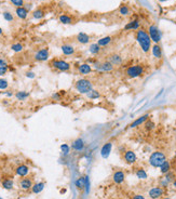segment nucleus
Wrapping results in <instances>:
<instances>
[{
    "instance_id": "49530a36",
    "label": "nucleus",
    "mask_w": 176,
    "mask_h": 199,
    "mask_svg": "<svg viewBox=\"0 0 176 199\" xmlns=\"http://www.w3.org/2000/svg\"><path fill=\"white\" fill-rule=\"evenodd\" d=\"M25 76H26L27 78H29V79H34V78L36 77L35 73H34V72H30V70H29V72L26 73V74H25Z\"/></svg>"
},
{
    "instance_id": "c756f323",
    "label": "nucleus",
    "mask_w": 176,
    "mask_h": 199,
    "mask_svg": "<svg viewBox=\"0 0 176 199\" xmlns=\"http://www.w3.org/2000/svg\"><path fill=\"white\" fill-rule=\"evenodd\" d=\"M101 49L102 47H99L98 43H91L89 46V52L91 53L92 55H97L99 52H101Z\"/></svg>"
},
{
    "instance_id": "20e7f679",
    "label": "nucleus",
    "mask_w": 176,
    "mask_h": 199,
    "mask_svg": "<svg viewBox=\"0 0 176 199\" xmlns=\"http://www.w3.org/2000/svg\"><path fill=\"white\" fill-rule=\"evenodd\" d=\"M125 75L130 79H135V78L141 77L143 75H145V67L143 65H132L130 67L125 69Z\"/></svg>"
},
{
    "instance_id": "2eb2a0df",
    "label": "nucleus",
    "mask_w": 176,
    "mask_h": 199,
    "mask_svg": "<svg viewBox=\"0 0 176 199\" xmlns=\"http://www.w3.org/2000/svg\"><path fill=\"white\" fill-rule=\"evenodd\" d=\"M111 149H112V142H106L102 146V148H101V156L103 158H105V159L108 158L110 153H111Z\"/></svg>"
},
{
    "instance_id": "c85d7f7f",
    "label": "nucleus",
    "mask_w": 176,
    "mask_h": 199,
    "mask_svg": "<svg viewBox=\"0 0 176 199\" xmlns=\"http://www.w3.org/2000/svg\"><path fill=\"white\" fill-rule=\"evenodd\" d=\"M115 66L109 62V61H105L102 62V73H111L114 70Z\"/></svg>"
},
{
    "instance_id": "8fccbe9b",
    "label": "nucleus",
    "mask_w": 176,
    "mask_h": 199,
    "mask_svg": "<svg viewBox=\"0 0 176 199\" xmlns=\"http://www.w3.org/2000/svg\"><path fill=\"white\" fill-rule=\"evenodd\" d=\"M5 95H7L8 97H11V96H13V92H11V91H7V92H5Z\"/></svg>"
},
{
    "instance_id": "423d86ee",
    "label": "nucleus",
    "mask_w": 176,
    "mask_h": 199,
    "mask_svg": "<svg viewBox=\"0 0 176 199\" xmlns=\"http://www.w3.org/2000/svg\"><path fill=\"white\" fill-rule=\"evenodd\" d=\"M148 34H149V37H150V39H151L152 42L154 43H159L160 41H161V37H162V34L161 32H160V29L158 28V26L154 24L150 25L148 27Z\"/></svg>"
},
{
    "instance_id": "4468645a",
    "label": "nucleus",
    "mask_w": 176,
    "mask_h": 199,
    "mask_svg": "<svg viewBox=\"0 0 176 199\" xmlns=\"http://www.w3.org/2000/svg\"><path fill=\"white\" fill-rule=\"evenodd\" d=\"M61 50H62V53L66 56H70V55H74L76 52V48L74 47L70 43H64V45L61 46Z\"/></svg>"
},
{
    "instance_id": "3c124183",
    "label": "nucleus",
    "mask_w": 176,
    "mask_h": 199,
    "mask_svg": "<svg viewBox=\"0 0 176 199\" xmlns=\"http://www.w3.org/2000/svg\"><path fill=\"white\" fill-rule=\"evenodd\" d=\"M2 34H3V29L1 27H0V37H1V36H2Z\"/></svg>"
},
{
    "instance_id": "4be33fe9",
    "label": "nucleus",
    "mask_w": 176,
    "mask_h": 199,
    "mask_svg": "<svg viewBox=\"0 0 176 199\" xmlns=\"http://www.w3.org/2000/svg\"><path fill=\"white\" fill-rule=\"evenodd\" d=\"M151 52L152 55H154V59H162V55H163V52H162V48L159 46V43H154V46L151 47Z\"/></svg>"
},
{
    "instance_id": "ea45409f",
    "label": "nucleus",
    "mask_w": 176,
    "mask_h": 199,
    "mask_svg": "<svg viewBox=\"0 0 176 199\" xmlns=\"http://www.w3.org/2000/svg\"><path fill=\"white\" fill-rule=\"evenodd\" d=\"M164 179L169 182V183H173V181L175 180V174H174L173 171H170L166 174H164Z\"/></svg>"
},
{
    "instance_id": "412c9836",
    "label": "nucleus",
    "mask_w": 176,
    "mask_h": 199,
    "mask_svg": "<svg viewBox=\"0 0 176 199\" xmlns=\"http://www.w3.org/2000/svg\"><path fill=\"white\" fill-rule=\"evenodd\" d=\"M28 13L29 11L26 9L25 7H20V8H15V14L18 19L21 20H26L28 16Z\"/></svg>"
},
{
    "instance_id": "4d7b16f0",
    "label": "nucleus",
    "mask_w": 176,
    "mask_h": 199,
    "mask_svg": "<svg viewBox=\"0 0 176 199\" xmlns=\"http://www.w3.org/2000/svg\"><path fill=\"white\" fill-rule=\"evenodd\" d=\"M175 158H176V152H175Z\"/></svg>"
},
{
    "instance_id": "603ef678",
    "label": "nucleus",
    "mask_w": 176,
    "mask_h": 199,
    "mask_svg": "<svg viewBox=\"0 0 176 199\" xmlns=\"http://www.w3.org/2000/svg\"><path fill=\"white\" fill-rule=\"evenodd\" d=\"M173 186H174V187H175V188H176V179H175V180H174V181H173Z\"/></svg>"
},
{
    "instance_id": "1a4fd4ad",
    "label": "nucleus",
    "mask_w": 176,
    "mask_h": 199,
    "mask_svg": "<svg viewBox=\"0 0 176 199\" xmlns=\"http://www.w3.org/2000/svg\"><path fill=\"white\" fill-rule=\"evenodd\" d=\"M34 185V182H32V179L30 177H22V179L18 181V187L20 189L24 191V192H27V191H30Z\"/></svg>"
},
{
    "instance_id": "aec40b11",
    "label": "nucleus",
    "mask_w": 176,
    "mask_h": 199,
    "mask_svg": "<svg viewBox=\"0 0 176 199\" xmlns=\"http://www.w3.org/2000/svg\"><path fill=\"white\" fill-rule=\"evenodd\" d=\"M139 27H141V22H139V20H133V21H130L128 24H125L123 29L124 30H138Z\"/></svg>"
},
{
    "instance_id": "473e14b6",
    "label": "nucleus",
    "mask_w": 176,
    "mask_h": 199,
    "mask_svg": "<svg viewBox=\"0 0 176 199\" xmlns=\"http://www.w3.org/2000/svg\"><path fill=\"white\" fill-rule=\"evenodd\" d=\"M144 128H145V130L148 132L154 131V130L156 129V123H154V120H151L150 118H149V119L144 123Z\"/></svg>"
},
{
    "instance_id": "f3484780",
    "label": "nucleus",
    "mask_w": 176,
    "mask_h": 199,
    "mask_svg": "<svg viewBox=\"0 0 176 199\" xmlns=\"http://www.w3.org/2000/svg\"><path fill=\"white\" fill-rule=\"evenodd\" d=\"M148 119H149V114L143 115V116H141V117H138L137 119L134 120V121L132 122L131 124H130V128H132V129H133V128L139 127V126H141V124H144Z\"/></svg>"
},
{
    "instance_id": "b1692460",
    "label": "nucleus",
    "mask_w": 176,
    "mask_h": 199,
    "mask_svg": "<svg viewBox=\"0 0 176 199\" xmlns=\"http://www.w3.org/2000/svg\"><path fill=\"white\" fill-rule=\"evenodd\" d=\"M45 186V182H38V183H35L32 187V194H40V193L43 191Z\"/></svg>"
},
{
    "instance_id": "9b49d317",
    "label": "nucleus",
    "mask_w": 176,
    "mask_h": 199,
    "mask_svg": "<svg viewBox=\"0 0 176 199\" xmlns=\"http://www.w3.org/2000/svg\"><path fill=\"white\" fill-rule=\"evenodd\" d=\"M164 193H165V191H164L163 187H152V188L149 189L148 192V196L150 197L151 199H159L161 198L162 196L164 195Z\"/></svg>"
},
{
    "instance_id": "cd10ccee",
    "label": "nucleus",
    "mask_w": 176,
    "mask_h": 199,
    "mask_svg": "<svg viewBox=\"0 0 176 199\" xmlns=\"http://www.w3.org/2000/svg\"><path fill=\"white\" fill-rule=\"evenodd\" d=\"M1 186H2V188L7 189V191H11L14 187V181L12 179H5L1 182Z\"/></svg>"
},
{
    "instance_id": "f8f14e48",
    "label": "nucleus",
    "mask_w": 176,
    "mask_h": 199,
    "mask_svg": "<svg viewBox=\"0 0 176 199\" xmlns=\"http://www.w3.org/2000/svg\"><path fill=\"white\" fill-rule=\"evenodd\" d=\"M29 171H30L29 167H28L27 164H18V167L15 168V174L18 175V177H27L28 173H29Z\"/></svg>"
},
{
    "instance_id": "bb28decb",
    "label": "nucleus",
    "mask_w": 176,
    "mask_h": 199,
    "mask_svg": "<svg viewBox=\"0 0 176 199\" xmlns=\"http://www.w3.org/2000/svg\"><path fill=\"white\" fill-rule=\"evenodd\" d=\"M111 42H112L111 36H105V37H102L101 39H98V41H97L99 47H107V46H109Z\"/></svg>"
},
{
    "instance_id": "6e6d98bb",
    "label": "nucleus",
    "mask_w": 176,
    "mask_h": 199,
    "mask_svg": "<svg viewBox=\"0 0 176 199\" xmlns=\"http://www.w3.org/2000/svg\"><path fill=\"white\" fill-rule=\"evenodd\" d=\"M0 199H3V198H2V197H0Z\"/></svg>"
},
{
    "instance_id": "2f4dec72",
    "label": "nucleus",
    "mask_w": 176,
    "mask_h": 199,
    "mask_svg": "<svg viewBox=\"0 0 176 199\" xmlns=\"http://www.w3.org/2000/svg\"><path fill=\"white\" fill-rule=\"evenodd\" d=\"M45 12L43 9H36L34 12H32V18L35 19V20H41V19L45 18Z\"/></svg>"
},
{
    "instance_id": "58836bf2",
    "label": "nucleus",
    "mask_w": 176,
    "mask_h": 199,
    "mask_svg": "<svg viewBox=\"0 0 176 199\" xmlns=\"http://www.w3.org/2000/svg\"><path fill=\"white\" fill-rule=\"evenodd\" d=\"M92 67H93V70H95V72L102 73V62L96 60L92 64Z\"/></svg>"
},
{
    "instance_id": "37998d69",
    "label": "nucleus",
    "mask_w": 176,
    "mask_h": 199,
    "mask_svg": "<svg viewBox=\"0 0 176 199\" xmlns=\"http://www.w3.org/2000/svg\"><path fill=\"white\" fill-rule=\"evenodd\" d=\"M63 94H65V92H55V93H53L52 94L51 99H52L53 101H62Z\"/></svg>"
},
{
    "instance_id": "f704fd0d",
    "label": "nucleus",
    "mask_w": 176,
    "mask_h": 199,
    "mask_svg": "<svg viewBox=\"0 0 176 199\" xmlns=\"http://www.w3.org/2000/svg\"><path fill=\"white\" fill-rule=\"evenodd\" d=\"M15 97L18 101H25L29 97V93L26 92V91H18V92L15 93Z\"/></svg>"
},
{
    "instance_id": "a211bd4d",
    "label": "nucleus",
    "mask_w": 176,
    "mask_h": 199,
    "mask_svg": "<svg viewBox=\"0 0 176 199\" xmlns=\"http://www.w3.org/2000/svg\"><path fill=\"white\" fill-rule=\"evenodd\" d=\"M85 146V141H83V139H81V137L76 139L71 144V148L74 149V150H76V152H81V150H83Z\"/></svg>"
},
{
    "instance_id": "7ed1b4c3",
    "label": "nucleus",
    "mask_w": 176,
    "mask_h": 199,
    "mask_svg": "<svg viewBox=\"0 0 176 199\" xmlns=\"http://www.w3.org/2000/svg\"><path fill=\"white\" fill-rule=\"evenodd\" d=\"M50 66H51L53 69L57 70V72H62V73H67L71 69L70 63L65 60H62V59H53V60L50 62Z\"/></svg>"
},
{
    "instance_id": "9d476101",
    "label": "nucleus",
    "mask_w": 176,
    "mask_h": 199,
    "mask_svg": "<svg viewBox=\"0 0 176 199\" xmlns=\"http://www.w3.org/2000/svg\"><path fill=\"white\" fill-rule=\"evenodd\" d=\"M77 72L79 73L82 76H87V75H90L92 72H93V67L91 66V64H89L88 62L81 63L77 66Z\"/></svg>"
},
{
    "instance_id": "a19ab883",
    "label": "nucleus",
    "mask_w": 176,
    "mask_h": 199,
    "mask_svg": "<svg viewBox=\"0 0 176 199\" xmlns=\"http://www.w3.org/2000/svg\"><path fill=\"white\" fill-rule=\"evenodd\" d=\"M3 19H5L7 22H13L14 16H13L12 13L9 12V11H5V12H3Z\"/></svg>"
},
{
    "instance_id": "7c9ffc66",
    "label": "nucleus",
    "mask_w": 176,
    "mask_h": 199,
    "mask_svg": "<svg viewBox=\"0 0 176 199\" xmlns=\"http://www.w3.org/2000/svg\"><path fill=\"white\" fill-rule=\"evenodd\" d=\"M119 14L121 16H129L131 14V9L128 5H122L119 8Z\"/></svg>"
},
{
    "instance_id": "0eeeda50",
    "label": "nucleus",
    "mask_w": 176,
    "mask_h": 199,
    "mask_svg": "<svg viewBox=\"0 0 176 199\" xmlns=\"http://www.w3.org/2000/svg\"><path fill=\"white\" fill-rule=\"evenodd\" d=\"M50 56V51L48 48H41L34 54V59L37 62H45L49 60Z\"/></svg>"
},
{
    "instance_id": "f03ea898",
    "label": "nucleus",
    "mask_w": 176,
    "mask_h": 199,
    "mask_svg": "<svg viewBox=\"0 0 176 199\" xmlns=\"http://www.w3.org/2000/svg\"><path fill=\"white\" fill-rule=\"evenodd\" d=\"M75 89H76V91H77L79 94L87 95L91 90L94 89V85H93V82L90 79H88V78H80V79H78L77 81H76V83H75Z\"/></svg>"
},
{
    "instance_id": "864d4df0",
    "label": "nucleus",
    "mask_w": 176,
    "mask_h": 199,
    "mask_svg": "<svg viewBox=\"0 0 176 199\" xmlns=\"http://www.w3.org/2000/svg\"><path fill=\"white\" fill-rule=\"evenodd\" d=\"M159 2H166V1H169V0H158Z\"/></svg>"
},
{
    "instance_id": "13d9d810",
    "label": "nucleus",
    "mask_w": 176,
    "mask_h": 199,
    "mask_svg": "<svg viewBox=\"0 0 176 199\" xmlns=\"http://www.w3.org/2000/svg\"><path fill=\"white\" fill-rule=\"evenodd\" d=\"M40 1H45V0H40Z\"/></svg>"
},
{
    "instance_id": "4c0bfd02",
    "label": "nucleus",
    "mask_w": 176,
    "mask_h": 199,
    "mask_svg": "<svg viewBox=\"0 0 176 199\" xmlns=\"http://www.w3.org/2000/svg\"><path fill=\"white\" fill-rule=\"evenodd\" d=\"M11 50L14 51L15 53H20V52H22L23 50H24V46H23L21 42H15V43H13V45L11 46Z\"/></svg>"
},
{
    "instance_id": "5fc2aeb1",
    "label": "nucleus",
    "mask_w": 176,
    "mask_h": 199,
    "mask_svg": "<svg viewBox=\"0 0 176 199\" xmlns=\"http://www.w3.org/2000/svg\"><path fill=\"white\" fill-rule=\"evenodd\" d=\"M162 199H172V198H170V197H164V198H162Z\"/></svg>"
},
{
    "instance_id": "09e8293b",
    "label": "nucleus",
    "mask_w": 176,
    "mask_h": 199,
    "mask_svg": "<svg viewBox=\"0 0 176 199\" xmlns=\"http://www.w3.org/2000/svg\"><path fill=\"white\" fill-rule=\"evenodd\" d=\"M24 7L26 8L28 11H30L32 9V3H26V5H24Z\"/></svg>"
},
{
    "instance_id": "e433bc0d",
    "label": "nucleus",
    "mask_w": 176,
    "mask_h": 199,
    "mask_svg": "<svg viewBox=\"0 0 176 199\" xmlns=\"http://www.w3.org/2000/svg\"><path fill=\"white\" fill-rule=\"evenodd\" d=\"M87 96L89 97L90 100H97V99H99V97L102 96V94H101L97 90L93 89V90H91L89 93H88Z\"/></svg>"
},
{
    "instance_id": "de8ad7c7",
    "label": "nucleus",
    "mask_w": 176,
    "mask_h": 199,
    "mask_svg": "<svg viewBox=\"0 0 176 199\" xmlns=\"http://www.w3.org/2000/svg\"><path fill=\"white\" fill-rule=\"evenodd\" d=\"M132 199H146L143 195H135V196L132 197Z\"/></svg>"
},
{
    "instance_id": "6e6552de",
    "label": "nucleus",
    "mask_w": 176,
    "mask_h": 199,
    "mask_svg": "<svg viewBox=\"0 0 176 199\" xmlns=\"http://www.w3.org/2000/svg\"><path fill=\"white\" fill-rule=\"evenodd\" d=\"M122 158H123L124 162H125L127 164H134L135 162L137 161L136 154H135L133 150H131V149H128V150H125V152L123 153V156H122Z\"/></svg>"
},
{
    "instance_id": "ddd939ff",
    "label": "nucleus",
    "mask_w": 176,
    "mask_h": 199,
    "mask_svg": "<svg viewBox=\"0 0 176 199\" xmlns=\"http://www.w3.org/2000/svg\"><path fill=\"white\" fill-rule=\"evenodd\" d=\"M125 180V173L121 170H117L112 174V181H114L115 184H122Z\"/></svg>"
},
{
    "instance_id": "a18cd8bd",
    "label": "nucleus",
    "mask_w": 176,
    "mask_h": 199,
    "mask_svg": "<svg viewBox=\"0 0 176 199\" xmlns=\"http://www.w3.org/2000/svg\"><path fill=\"white\" fill-rule=\"evenodd\" d=\"M10 2L14 5L15 8H20V7H24L25 1L24 0H10Z\"/></svg>"
},
{
    "instance_id": "a878e982",
    "label": "nucleus",
    "mask_w": 176,
    "mask_h": 199,
    "mask_svg": "<svg viewBox=\"0 0 176 199\" xmlns=\"http://www.w3.org/2000/svg\"><path fill=\"white\" fill-rule=\"evenodd\" d=\"M58 21H60V22L62 23V24H64V25H69V24H72V23H74V19H72V16H70L69 14L60 15Z\"/></svg>"
},
{
    "instance_id": "39448f33",
    "label": "nucleus",
    "mask_w": 176,
    "mask_h": 199,
    "mask_svg": "<svg viewBox=\"0 0 176 199\" xmlns=\"http://www.w3.org/2000/svg\"><path fill=\"white\" fill-rule=\"evenodd\" d=\"M166 160V156L163 152H160V150H157L154 152L150 157H149V164L154 168H160L161 164H163Z\"/></svg>"
},
{
    "instance_id": "79ce46f5",
    "label": "nucleus",
    "mask_w": 176,
    "mask_h": 199,
    "mask_svg": "<svg viewBox=\"0 0 176 199\" xmlns=\"http://www.w3.org/2000/svg\"><path fill=\"white\" fill-rule=\"evenodd\" d=\"M61 152L64 155H68L70 152V146L68 144H66V143H64V144L61 145Z\"/></svg>"
},
{
    "instance_id": "dca6fc26",
    "label": "nucleus",
    "mask_w": 176,
    "mask_h": 199,
    "mask_svg": "<svg viewBox=\"0 0 176 199\" xmlns=\"http://www.w3.org/2000/svg\"><path fill=\"white\" fill-rule=\"evenodd\" d=\"M76 40H77V42L80 43V45H88L91 41V37L88 35L87 32H81L76 36Z\"/></svg>"
},
{
    "instance_id": "6ab92c4d",
    "label": "nucleus",
    "mask_w": 176,
    "mask_h": 199,
    "mask_svg": "<svg viewBox=\"0 0 176 199\" xmlns=\"http://www.w3.org/2000/svg\"><path fill=\"white\" fill-rule=\"evenodd\" d=\"M107 61H109L114 66H119V65H121L122 63H123V59H122L121 55L118 54V53H114V54L109 55V57H108V60Z\"/></svg>"
},
{
    "instance_id": "c9c22d12",
    "label": "nucleus",
    "mask_w": 176,
    "mask_h": 199,
    "mask_svg": "<svg viewBox=\"0 0 176 199\" xmlns=\"http://www.w3.org/2000/svg\"><path fill=\"white\" fill-rule=\"evenodd\" d=\"M135 174H136V177L141 180H146L147 177H148V174H147V172L145 171V169H143V168H138V169H136Z\"/></svg>"
},
{
    "instance_id": "393cba45",
    "label": "nucleus",
    "mask_w": 176,
    "mask_h": 199,
    "mask_svg": "<svg viewBox=\"0 0 176 199\" xmlns=\"http://www.w3.org/2000/svg\"><path fill=\"white\" fill-rule=\"evenodd\" d=\"M85 184H87V179L85 177H81L75 182V186L77 187L79 191H85Z\"/></svg>"
},
{
    "instance_id": "c03bdc74",
    "label": "nucleus",
    "mask_w": 176,
    "mask_h": 199,
    "mask_svg": "<svg viewBox=\"0 0 176 199\" xmlns=\"http://www.w3.org/2000/svg\"><path fill=\"white\" fill-rule=\"evenodd\" d=\"M9 87V82L5 78H0V90H7Z\"/></svg>"
},
{
    "instance_id": "72a5a7b5",
    "label": "nucleus",
    "mask_w": 176,
    "mask_h": 199,
    "mask_svg": "<svg viewBox=\"0 0 176 199\" xmlns=\"http://www.w3.org/2000/svg\"><path fill=\"white\" fill-rule=\"evenodd\" d=\"M160 171H161L162 174H166L168 172L171 171V162H170L169 160H165V161L161 164V167H160Z\"/></svg>"
},
{
    "instance_id": "f257e3e1",
    "label": "nucleus",
    "mask_w": 176,
    "mask_h": 199,
    "mask_svg": "<svg viewBox=\"0 0 176 199\" xmlns=\"http://www.w3.org/2000/svg\"><path fill=\"white\" fill-rule=\"evenodd\" d=\"M135 38H136V41L138 42L141 51L144 53H148L151 50V39L149 37V34L147 30L139 28L138 30H136Z\"/></svg>"
},
{
    "instance_id": "5701e85b",
    "label": "nucleus",
    "mask_w": 176,
    "mask_h": 199,
    "mask_svg": "<svg viewBox=\"0 0 176 199\" xmlns=\"http://www.w3.org/2000/svg\"><path fill=\"white\" fill-rule=\"evenodd\" d=\"M9 69H10V65L8 64V62L5 59L0 57V77L5 76L9 72Z\"/></svg>"
}]
</instances>
